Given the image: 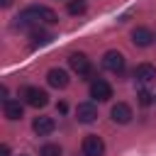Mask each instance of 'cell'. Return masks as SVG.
I'll use <instances>...</instances> for the list:
<instances>
[{"instance_id":"cell-1","label":"cell","mask_w":156,"mask_h":156,"mask_svg":"<svg viewBox=\"0 0 156 156\" xmlns=\"http://www.w3.org/2000/svg\"><path fill=\"white\" fill-rule=\"evenodd\" d=\"M34 22L56 24V22H58V15H56L51 7H44V5H32V7L22 10V12H20V17H17V27H22V29L32 27Z\"/></svg>"},{"instance_id":"cell-2","label":"cell","mask_w":156,"mask_h":156,"mask_svg":"<svg viewBox=\"0 0 156 156\" xmlns=\"http://www.w3.org/2000/svg\"><path fill=\"white\" fill-rule=\"evenodd\" d=\"M22 98H24V102H27V105H32V107H44V105L49 102V95H46V90H41V88H34V85L24 88V90H22Z\"/></svg>"},{"instance_id":"cell-3","label":"cell","mask_w":156,"mask_h":156,"mask_svg":"<svg viewBox=\"0 0 156 156\" xmlns=\"http://www.w3.org/2000/svg\"><path fill=\"white\" fill-rule=\"evenodd\" d=\"M83 156H102L105 154V141L98 136V134H88L83 139Z\"/></svg>"},{"instance_id":"cell-4","label":"cell","mask_w":156,"mask_h":156,"mask_svg":"<svg viewBox=\"0 0 156 156\" xmlns=\"http://www.w3.org/2000/svg\"><path fill=\"white\" fill-rule=\"evenodd\" d=\"M68 66H71L78 76H93V66H90L88 56H85V54H80V51L68 56Z\"/></svg>"},{"instance_id":"cell-5","label":"cell","mask_w":156,"mask_h":156,"mask_svg":"<svg viewBox=\"0 0 156 156\" xmlns=\"http://www.w3.org/2000/svg\"><path fill=\"white\" fill-rule=\"evenodd\" d=\"M90 98H95V100H100V102L110 100V98H112V85H110L105 78H95V80L90 83Z\"/></svg>"},{"instance_id":"cell-6","label":"cell","mask_w":156,"mask_h":156,"mask_svg":"<svg viewBox=\"0 0 156 156\" xmlns=\"http://www.w3.org/2000/svg\"><path fill=\"white\" fill-rule=\"evenodd\" d=\"M102 68L105 71H112V73H122L124 71V56L119 51H107L102 56Z\"/></svg>"},{"instance_id":"cell-7","label":"cell","mask_w":156,"mask_h":156,"mask_svg":"<svg viewBox=\"0 0 156 156\" xmlns=\"http://www.w3.org/2000/svg\"><path fill=\"white\" fill-rule=\"evenodd\" d=\"M76 117H78V122L90 124V122L98 119V107H95L93 102H80V105L76 107Z\"/></svg>"},{"instance_id":"cell-8","label":"cell","mask_w":156,"mask_h":156,"mask_svg":"<svg viewBox=\"0 0 156 156\" xmlns=\"http://www.w3.org/2000/svg\"><path fill=\"white\" fill-rule=\"evenodd\" d=\"M110 115H112V119L117 122V124H127V122H132V107L127 105V102H117V105H112V110H110Z\"/></svg>"},{"instance_id":"cell-9","label":"cell","mask_w":156,"mask_h":156,"mask_svg":"<svg viewBox=\"0 0 156 156\" xmlns=\"http://www.w3.org/2000/svg\"><path fill=\"white\" fill-rule=\"evenodd\" d=\"M32 129H34L37 136H46V134H51L56 129V122H54V117H37L32 122Z\"/></svg>"},{"instance_id":"cell-10","label":"cell","mask_w":156,"mask_h":156,"mask_svg":"<svg viewBox=\"0 0 156 156\" xmlns=\"http://www.w3.org/2000/svg\"><path fill=\"white\" fill-rule=\"evenodd\" d=\"M154 32L151 29H146V27H136L134 32H132V41H134V46H149V44H154Z\"/></svg>"},{"instance_id":"cell-11","label":"cell","mask_w":156,"mask_h":156,"mask_svg":"<svg viewBox=\"0 0 156 156\" xmlns=\"http://www.w3.org/2000/svg\"><path fill=\"white\" fill-rule=\"evenodd\" d=\"M46 80H49L51 88H66V85H68V73H66L63 68H51V71L46 73Z\"/></svg>"},{"instance_id":"cell-12","label":"cell","mask_w":156,"mask_h":156,"mask_svg":"<svg viewBox=\"0 0 156 156\" xmlns=\"http://www.w3.org/2000/svg\"><path fill=\"white\" fill-rule=\"evenodd\" d=\"M134 78H136L139 83H151V80L156 78V68H154L151 63H139V66L134 68Z\"/></svg>"},{"instance_id":"cell-13","label":"cell","mask_w":156,"mask_h":156,"mask_svg":"<svg viewBox=\"0 0 156 156\" xmlns=\"http://www.w3.org/2000/svg\"><path fill=\"white\" fill-rule=\"evenodd\" d=\"M29 39H32V46H44V44H49L54 37L49 34V32H44V29H39V27H34L32 32H29Z\"/></svg>"},{"instance_id":"cell-14","label":"cell","mask_w":156,"mask_h":156,"mask_svg":"<svg viewBox=\"0 0 156 156\" xmlns=\"http://www.w3.org/2000/svg\"><path fill=\"white\" fill-rule=\"evenodd\" d=\"M22 112L24 110H22V105L17 100H5V117L7 119H12V122L15 119H22Z\"/></svg>"},{"instance_id":"cell-15","label":"cell","mask_w":156,"mask_h":156,"mask_svg":"<svg viewBox=\"0 0 156 156\" xmlns=\"http://www.w3.org/2000/svg\"><path fill=\"white\" fill-rule=\"evenodd\" d=\"M85 7V0H68V15H83Z\"/></svg>"},{"instance_id":"cell-16","label":"cell","mask_w":156,"mask_h":156,"mask_svg":"<svg viewBox=\"0 0 156 156\" xmlns=\"http://www.w3.org/2000/svg\"><path fill=\"white\" fill-rule=\"evenodd\" d=\"M39 156H61V146L58 144H44Z\"/></svg>"},{"instance_id":"cell-17","label":"cell","mask_w":156,"mask_h":156,"mask_svg":"<svg viewBox=\"0 0 156 156\" xmlns=\"http://www.w3.org/2000/svg\"><path fill=\"white\" fill-rule=\"evenodd\" d=\"M136 98H139V105H144V107L154 102V95H151L149 90H139V95H136Z\"/></svg>"},{"instance_id":"cell-18","label":"cell","mask_w":156,"mask_h":156,"mask_svg":"<svg viewBox=\"0 0 156 156\" xmlns=\"http://www.w3.org/2000/svg\"><path fill=\"white\" fill-rule=\"evenodd\" d=\"M0 156H10V146H7V144L0 146Z\"/></svg>"},{"instance_id":"cell-19","label":"cell","mask_w":156,"mask_h":156,"mask_svg":"<svg viewBox=\"0 0 156 156\" xmlns=\"http://www.w3.org/2000/svg\"><path fill=\"white\" fill-rule=\"evenodd\" d=\"M56 110H58V112H66V110H68V105H66V102H58V105H56Z\"/></svg>"},{"instance_id":"cell-20","label":"cell","mask_w":156,"mask_h":156,"mask_svg":"<svg viewBox=\"0 0 156 156\" xmlns=\"http://www.w3.org/2000/svg\"><path fill=\"white\" fill-rule=\"evenodd\" d=\"M0 5H2V7H10V5H12V0H0Z\"/></svg>"}]
</instances>
